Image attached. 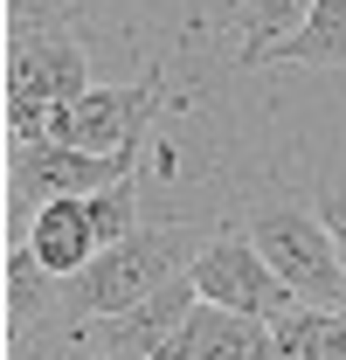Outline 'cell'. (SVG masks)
<instances>
[{
  "instance_id": "cell-4",
  "label": "cell",
  "mask_w": 346,
  "mask_h": 360,
  "mask_svg": "<svg viewBox=\"0 0 346 360\" xmlns=\"http://www.w3.org/2000/svg\"><path fill=\"white\" fill-rule=\"evenodd\" d=\"M160 104H167V70L139 77V84H90L84 97H63L49 111V139L84 146V153H125V160H139Z\"/></svg>"
},
{
  "instance_id": "cell-1",
  "label": "cell",
  "mask_w": 346,
  "mask_h": 360,
  "mask_svg": "<svg viewBox=\"0 0 346 360\" xmlns=\"http://www.w3.org/2000/svg\"><path fill=\"white\" fill-rule=\"evenodd\" d=\"M243 236L257 243L270 270L298 291L305 305H333L346 312V257H340V236L326 229L319 215V194H312V180H270L263 194L243 201Z\"/></svg>"
},
{
  "instance_id": "cell-5",
  "label": "cell",
  "mask_w": 346,
  "mask_h": 360,
  "mask_svg": "<svg viewBox=\"0 0 346 360\" xmlns=\"http://www.w3.org/2000/svg\"><path fill=\"white\" fill-rule=\"evenodd\" d=\"M194 291L208 305H229V312H250V319H284L291 305H305L298 291L270 270V257L243 236V222H222L208 236V250L194 257Z\"/></svg>"
},
{
  "instance_id": "cell-7",
  "label": "cell",
  "mask_w": 346,
  "mask_h": 360,
  "mask_svg": "<svg viewBox=\"0 0 346 360\" xmlns=\"http://www.w3.org/2000/svg\"><path fill=\"white\" fill-rule=\"evenodd\" d=\"M56 319H63V277L28 243H7V257H0V333H7V347L49 333Z\"/></svg>"
},
{
  "instance_id": "cell-12",
  "label": "cell",
  "mask_w": 346,
  "mask_h": 360,
  "mask_svg": "<svg viewBox=\"0 0 346 360\" xmlns=\"http://www.w3.org/2000/svg\"><path fill=\"white\" fill-rule=\"evenodd\" d=\"M90 208V229H97V243H125L132 229L146 222V201H139V174L111 180V187H97V194H84Z\"/></svg>"
},
{
  "instance_id": "cell-6",
  "label": "cell",
  "mask_w": 346,
  "mask_h": 360,
  "mask_svg": "<svg viewBox=\"0 0 346 360\" xmlns=\"http://www.w3.org/2000/svg\"><path fill=\"white\" fill-rule=\"evenodd\" d=\"M153 360H277V340H270V319H250V312H229V305L201 298Z\"/></svg>"
},
{
  "instance_id": "cell-11",
  "label": "cell",
  "mask_w": 346,
  "mask_h": 360,
  "mask_svg": "<svg viewBox=\"0 0 346 360\" xmlns=\"http://www.w3.org/2000/svg\"><path fill=\"white\" fill-rule=\"evenodd\" d=\"M277 360H346V312L333 305H291L284 319H270Z\"/></svg>"
},
{
  "instance_id": "cell-13",
  "label": "cell",
  "mask_w": 346,
  "mask_h": 360,
  "mask_svg": "<svg viewBox=\"0 0 346 360\" xmlns=\"http://www.w3.org/2000/svg\"><path fill=\"white\" fill-rule=\"evenodd\" d=\"M312 194H319V215L340 236V257H346V180H312Z\"/></svg>"
},
{
  "instance_id": "cell-2",
  "label": "cell",
  "mask_w": 346,
  "mask_h": 360,
  "mask_svg": "<svg viewBox=\"0 0 346 360\" xmlns=\"http://www.w3.org/2000/svg\"><path fill=\"white\" fill-rule=\"evenodd\" d=\"M208 236H215V222H139L125 243H104L77 277H63V319H111L139 298H153L167 277L194 270Z\"/></svg>"
},
{
  "instance_id": "cell-9",
  "label": "cell",
  "mask_w": 346,
  "mask_h": 360,
  "mask_svg": "<svg viewBox=\"0 0 346 360\" xmlns=\"http://www.w3.org/2000/svg\"><path fill=\"white\" fill-rule=\"evenodd\" d=\"M312 7H319V0H243V7L229 14L222 42H229V56H236L243 70H263V63L277 56V42L305 28Z\"/></svg>"
},
{
  "instance_id": "cell-3",
  "label": "cell",
  "mask_w": 346,
  "mask_h": 360,
  "mask_svg": "<svg viewBox=\"0 0 346 360\" xmlns=\"http://www.w3.org/2000/svg\"><path fill=\"white\" fill-rule=\"evenodd\" d=\"M97 84V49L77 28H0V111L7 139H49V111Z\"/></svg>"
},
{
  "instance_id": "cell-8",
  "label": "cell",
  "mask_w": 346,
  "mask_h": 360,
  "mask_svg": "<svg viewBox=\"0 0 346 360\" xmlns=\"http://www.w3.org/2000/svg\"><path fill=\"white\" fill-rule=\"evenodd\" d=\"M21 243H28V250H35V257L56 270V277H77V270H84L90 257L104 250V243H97V229H90L84 194H56V201H42Z\"/></svg>"
},
{
  "instance_id": "cell-10",
  "label": "cell",
  "mask_w": 346,
  "mask_h": 360,
  "mask_svg": "<svg viewBox=\"0 0 346 360\" xmlns=\"http://www.w3.org/2000/svg\"><path fill=\"white\" fill-rule=\"evenodd\" d=\"M270 63L277 70H346V0H319L298 35L277 42Z\"/></svg>"
}]
</instances>
